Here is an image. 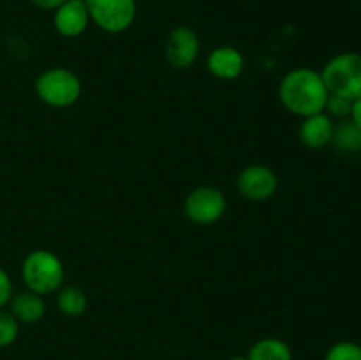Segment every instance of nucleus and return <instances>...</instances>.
<instances>
[{
  "instance_id": "obj_12",
  "label": "nucleus",
  "mask_w": 361,
  "mask_h": 360,
  "mask_svg": "<svg viewBox=\"0 0 361 360\" xmlns=\"http://www.w3.org/2000/svg\"><path fill=\"white\" fill-rule=\"evenodd\" d=\"M9 313L16 318L20 325L39 323L46 314L44 296L30 289L16 293L9 300Z\"/></svg>"
},
{
  "instance_id": "obj_6",
  "label": "nucleus",
  "mask_w": 361,
  "mask_h": 360,
  "mask_svg": "<svg viewBox=\"0 0 361 360\" xmlns=\"http://www.w3.org/2000/svg\"><path fill=\"white\" fill-rule=\"evenodd\" d=\"M228 208L224 193L214 186H200L190 191L183 203V212L190 222L197 226L215 224Z\"/></svg>"
},
{
  "instance_id": "obj_16",
  "label": "nucleus",
  "mask_w": 361,
  "mask_h": 360,
  "mask_svg": "<svg viewBox=\"0 0 361 360\" xmlns=\"http://www.w3.org/2000/svg\"><path fill=\"white\" fill-rule=\"evenodd\" d=\"M324 360H361V344L355 341H338L328 348Z\"/></svg>"
},
{
  "instance_id": "obj_19",
  "label": "nucleus",
  "mask_w": 361,
  "mask_h": 360,
  "mask_svg": "<svg viewBox=\"0 0 361 360\" xmlns=\"http://www.w3.org/2000/svg\"><path fill=\"white\" fill-rule=\"evenodd\" d=\"M13 296V281L9 274L0 267V309L9 306V300Z\"/></svg>"
},
{
  "instance_id": "obj_10",
  "label": "nucleus",
  "mask_w": 361,
  "mask_h": 360,
  "mask_svg": "<svg viewBox=\"0 0 361 360\" xmlns=\"http://www.w3.org/2000/svg\"><path fill=\"white\" fill-rule=\"evenodd\" d=\"M207 69L217 80H236L245 69V59L235 46H217L208 53Z\"/></svg>"
},
{
  "instance_id": "obj_3",
  "label": "nucleus",
  "mask_w": 361,
  "mask_h": 360,
  "mask_svg": "<svg viewBox=\"0 0 361 360\" xmlns=\"http://www.w3.org/2000/svg\"><path fill=\"white\" fill-rule=\"evenodd\" d=\"M35 94L46 106L55 109L76 104L83 92L80 76L67 67H49L35 78Z\"/></svg>"
},
{
  "instance_id": "obj_18",
  "label": "nucleus",
  "mask_w": 361,
  "mask_h": 360,
  "mask_svg": "<svg viewBox=\"0 0 361 360\" xmlns=\"http://www.w3.org/2000/svg\"><path fill=\"white\" fill-rule=\"evenodd\" d=\"M353 109V101L342 97V95L328 94L326 106H324V113H328L330 116H335V119H349L351 116Z\"/></svg>"
},
{
  "instance_id": "obj_20",
  "label": "nucleus",
  "mask_w": 361,
  "mask_h": 360,
  "mask_svg": "<svg viewBox=\"0 0 361 360\" xmlns=\"http://www.w3.org/2000/svg\"><path fill=\"white\" fill-rule=\"evenodd\" d=\"M32 4H34L35 7H37V9H41V11H55V9H59L60 6H62L63 2H66V0H30Z\"/></svg>"
},
{
  "instance_id": "obj_4",
  "label": "nucleus",
  "mask_w": 361,
  "mask_h": 360,
  "mask_svg": "<svg viewBox=\"0 0 361 360\" xmlns=\"http://www.w3.org/2000/svg\"><path fill=\"white\" fill-rule=\"evenodd\" d=\"M321 76L330 94L356 101L361 97V53L344 52L331 56Z\"/></svg>"
},
{
  "instance_id": "obj_5",
  "label": "nucleus",
  "mask_w": 361,
  "mask_h": 360,
  "mask_svg": "<svg viewBox=\"0 0 361 360\" xmlns=\"http://www.w3.org/2000/svg\"><path fill=\"white\" fill-rule=\"evenodd\" d=\"M85 4L92 23L108 34H122L136 20V0H85Z\"/></svg>"
},
{
  "instance_id": "obj_13",
  "label": "nucleus",
  "mask_w": 361,
  "mask_h": 360,
  "mask_svg": "<svg viewBox=\"0 0 361 360\" xmlns=\"http://www.w3.org/2000/svg\"><path fill=\"white\" fill-rule=\"evenodd\" d=\"M249 360H293V349L279 337H263L250 346Z\"/></svg>"
},
{
  "instance_id": "obj_14",
  "label": "nucleus",
  "mask_w": 361,
  "mask_h": 360,
  "mask_svg": "<svg viewBox=\"0 0 361 360\" xmlns=\"http://www.w3.org/2000/svg\"><path fill=\"white\" fill-rule=\"evenodd\" d=\"M331 145L342 154H360L361 152V129L351 119H344L334 129Z\"/></svg>"
},
{
  "instance_id": "obj_11",
  "label": "nucleus",
  "mask_w": 361,
  "mask_h": 360,
  "mask_svg": "<svg viewBox=\"0 0 361 360\" xmlns=\"http://www.w3.org/2000/svg\"><path fill=\"white\" fill-rule=\"evenodd\" d=\"M335 124L328 113H316V115L305 116L300 124L298 136L300 141L305 145L307 148L312 150H321V148L331 145V138H334Z\"/></svg>"
},
{
  "instance_id": "obj_15",
  "label": "nucleus",
  "mask_w": 361,
  "mask_h": 360,
  "mask_svg": "<svg viewBox=\"0 0 361 360\" xmlns=\"http://www.w3.org/2000/svg\"><path fill=\"white\" fill-rule=\"evenodd\" d=\"M56 307L67 318H78L87 311V293L80 286H62L56 292Z\"/></svg>"
},
{
  "instance_id": "obj_1",
  "label": "nucleus",
  "mask_w": 361,
  "mask_h": 360,
  "mask_svg": "<svg viewBox=\"0 0 361 360\" xmlns=\"http://www.w3.org/2000/svg\"><path fill=\"white\" fill-rule=\"evenodd\" d=\"M328 88L324 85L321 71L312 67L291 69L279 83V99L282 106L293 115L302 119L316 113H323L328 99Z\"/></svg>"
},
{
  "instance_id": "obj_22",
  "label": "nucleus",
  "mask_w": 361,
  "mask_h": 360,
  "mask_svg": "<svg viewBox=\"0 0 361 360\" xmlns=\"http://www.w3.org/2000/svg\"><path fill=\"white\" fill-rule=\"evenodd\" d=\"M229 360H249V356H247V355H236V356H233V359H229Z\"/></svg>"
},
{
  "instance_id": "obj_7",
  "label": "nucleus",
  "mask_w": 361,
  "mask_h": 360,
  "mask_svg": "<svg viewBox=\"0 0 361 360\" xmlns=\"http://www.w3.org/2000/svg\"><path fill=\"white\" fill-rule=\"evenodd\" d=\"M201 52V42L194 28L178 25L166 37L164 56L166 62L175 69H189L194 66Z\"/></svg>"
},
{
  "instance_id": "obj_8",
  "label": "nucleus",
  "mask_w": 361,
  "mask_h": 360,
  "mask_svg": "<svg viewBox=\"0 0 361 360\" xmlns=\"http://www.w3.org/2000/svg\"><path fill=\"white\" fill-rule=\"evenodd\" d=\"M236 187L245 200L267 201L277 193L279 176L270 166L250 164L242 169L236 180Z\"/></svg>"
},
{
  "instance_id": "obj_2",
  "label": "nucleus",
  "mask_w": 361,
  "mask_h": 360,
  "mask_svg": "<svg viewBox=\"0 0 361 360\" xmlns=\"http://www.w3.org/2000/svg\"><path fill=\"white\" fill-rule=\"evenodd\" d=\"M21 279L27 289L46 296L62 288L66 268L53 251L35 249L30 251L21 263Z\"/></svg>"
},
{
  "instance_id": "obj_17",
  "label": "nucleus",
  "mask_w": 361,
  "mask_h": 360,
  "mask_svg": "<svg viewBox=\"0 0 361 360\" xmlns=\"http://www.w3.org/2000/svg\"><path fill=\"white\" fill-rule=\"evenodd\" d=\"M20 335V323L6 309H0V348L13 344Z\"/></svg>"
},
{
  "instance_id": "obj_21",
  "label": "nucleus",
  "mask_w": 361,
  "mask_h": 360,
  "mask_svg": "<svg viewBox=\"0 0 361 360\" xmlns=\"http://www.w3.org/2000/svg\"><path fill=\"white\" fill-rule=\"evenodd\" d=\"M349 119L356 124V126L361 129V97L353 101V109H351V116Z\"/></svg>"
},
{
  "instance_id": "obj_9",
  "label": "nucleus",
  "mask_w": 361,
  "mask_h": 360,
  "mask_svg": "<svg viewBox=\"0 0 361 360\" xmlns=\"http://www.w3.org/2000/svg\"><path fill=\"white\" fill-rule=\"evenodd\" d=\"M85 0H66L59 9L53 11V27L56 34L66 39H76L85 34L90 25Z\"/></svg>"
}]
</instances>
